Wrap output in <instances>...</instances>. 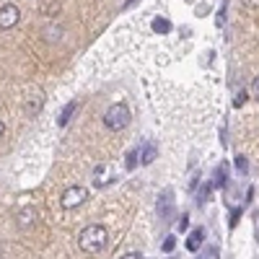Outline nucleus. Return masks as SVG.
I'll return each mask as SVG.
<instances>
[{
    "label": "nucleus",
    "instance_id": "15",
    "mask_svg": "<svg viewBox=\"0 0 259 259\" xmlns=\"http://www.w3.org/2000/svg\"><path fill=\"white\" fill-rule=\"evenodd\" d=\"M135 166H138V150H130V153H127V168L133 171Z\"/></svg>",
    "mask_w": 259,
    "mask_h": 259
},
{
    "label": "nucleus",
    "instance_id": "19",
    "mask_svg": "<svg viewBox=\"0 0 259 259\" xmlns=\"http://www.w3.org/2000/svg\"><path fill=\"white\" fill-rule=\"evenodd\" d=\"M200 259H221V256H218V249H207Z\"/></svg>",
    "mask_w": 259,
    "mask_h": 259
},
{
    "label": "nucleus",
    "instance_id": "14",
    "mask_svg": "<svg viewBox=\"0 0 259 259\" xmlns=\"http://www.w3.org/2000/svg\"><path fill=\"white\" fill-rule=\"evenodd\" d=\"M174 246H177V236H166V241H163V251H166V254H171V251H174Z\"/></svg>",
    "mask_w": 259,
    "mask_h": 259
},
{
    "label": "nucleus",
    "instance_id": "12",
    "mask_svg": "<svg viewBox=\"0 0 259 259\" xmlns=\"http://www.w3.org/2000/svg\"><path fill=\"white\" fill-rule=\"evenodd\" d=\"M153 31L156 34H168L171 31V21L168 18H156L153 21Z\"/></svg>",
    "mask_w": 259,
    "mask_h": 259
},
{
    "label": "nucleus",
    "instance_id": "24",
    "mask_svg": "<svg viewBox=\"0 0 259 259\" xmlns=\"http://www.w3.org/2000/svg\"><path fill=\"white\" fill-rule=\"evenodd\" d=\"M135 3V0H127V3H124V8H130V6H133Z\"/></svg>",
    "mask_w": 259,
    "mask_h": 259
},
{
    "label": "nucleus",
    "instance_id": "17",
    "mask_svg": "<svg viewBox=\"0 0 259 259\" xmlns=\"http://www.w3.org/2000/svg\"><path fill=\"white\" fill-rule=\"evenodd\" d=\"M246 99H249V94H246V91H239V94H236V99H233V106L239 109V106H244Z\"/></svg>",
    "mask_w": 259,
    "mask_h": 259
},
{
    "label": "nucleus",
    "instance_id": "18",
    "mask_svg": "<svg viewBox=\"0 0 259 259\" xmlns=\"http://www.w3.org/2000/svg\"><path fill=\"white\" fill-rule=\"evenodd\" d=\"M177 228H179V231H187V228H189V215H187V212H184V215H182V218H179V223H177Z\"/></svg>",
    "mask_w": 259,
    "mask_h": 259
},
{
    "label": "nucleus",
    "instance_id": "10",
    "mask_svg": "<svg viewBox=\"0 0 259 259\" xmlns=\"http://www.w3.org/2000/svg\"><path fill=\"white\" fill-rule=\"evenodd\" d=\"M78 112V101H70L68 106H65V109H62V114H60V119H57V124L60 127H65V124H68L70 122V117Z\"/></svg>",
    "mask_w": 259,
    "mask_h": 259
},
{
    "label": "nucleus",
    "instance_id": "23",
    "mask_svg": "<svg viewBox=\"0 0 259 259\" xmlns=\"http://www.w3.org/2000/svg\"><path fill=\"white\" fill-rule=\"evenodd\" d=\"M3 133H6V124H3V122H0V135H3Z\"/></svg>",
    "mask_w": 259,
    "mask_h": 259
},
{
    "label": "nucleus",
    "instance_id": "3",
    "mask_svg": "<svg viewBox=\"0 0 259 259\" xmlns=\"http://www.w3.org/2000/svg\"><path fill=\"white\" fill-rule=\"evenodd\" d=\"M85 200H89V192H85L83 187H68V189L62 192V197H60V205L65 210H73V207L83 205Z\"/></svg>",
    "mask_w": 259,
    "mask_h": 259
},
{
    "label": "nucleus",
    "instance_id": "5",
    "mask_svg": "<svg viewBox=\"0 0 259 259\" xmlns=\"http://www.w3.org/2000/svg\"><path fill=\"white\" fill-rule=\"evenodd\" d=\"M156 156H158V148H156L153 140H145V143L138 148V158H140L143 166H150V163L156 161Z\"/></svg>",
    "mask_w": 259,
    "mask_h": 259
},
{
    "label": "nucleus",
    "instance_id": "7",
    "mask_svg": "<svg viewBox=\"0 0 259 259\" xmlns=\"http://www.w3.org/2000/svg\"><path fill=\"white\" fill-rule=\"evenodd\" d=\"M16 223H21V226H31V223H36V207H31V205L21 207V210L16 212Z\"/></svg>",
    "mask_w": 259,
    "mask_h": 259
},
{
    "label": "nucleus",
    "instance_id": "4",
    "mask_svg": "<svg viewBox=\"0 0 259 259\" xmlns=\"http://www.w3.org/2000/svg\"><path fill=\"white\" fill-rule=\"evenodd\" d=\"M18 18H21L18 6H13V3L3 6V8H0V29H11V26H16V24H18Z\"/></svg>",
    "mask_w": 259,
    "mask_h": 259
},
{
    "label": "nucleus",
    "instance_id": "20",
    "mask_svg": "<svg viewBox=\"0 0 259 259\" xmlns=\"http://www.w3.org/2000/svg\"><path fill=\"white\" fill-rule=\"evenodd\" d=\"M251 94L259 99V75H256V78H254V83H251Z\"/></svg>",
    "mask_w": 259,
    "mask_h": 259
},
{
    "label": "nucleus",
    "instance_id": "9",
    "mask_svg": "<svg viewBox=\"0 0 259 259\" xmlns=\"http://www.w3.org/2000/svg\"><path fill=\"white\" fill-rule=\"evenodd\" d=\"M94 184L96 187H106V184H109L112 182V171H109V166H99L96 171H94Z\"/></svg>",
    "mask_w": 259,
    "mask_h": 259
},
{
    "label": "nucleus",
    "instance_id": "1",
    "mask_svg": "<svg viewBox=\"0 0 259 259\" xmlns=\"http://www.w3.org/2000/svg\"><path fill=\"white\" fill-rule=\"evenodd\" d=\"M106 241H109V233H106L104 226L94 223V226H85L80 233H78V246L85 251V254H99Z\"/></svg>",
    "mask_w": 259,
    "mask_h": 259
},
{
    "label": "nucleus",
    "instance_id": "22",
    "mask_svg": "<svg viewBox=\"0 0 259 259\" xmlns=\"http://www.w3.org/2000/svg\"><path fill=\"white\" fill-rule=\"evenodd\" d=\"M246 8H259V0H241Z\"/></svg>",
    "mask_w": 259,
    "mask_h": 259
},
{
    "label": "nucleus",
    "instance_id": "21",
    "mask_svg": "<svg viewBox=\"0 0 259 259\" xmlns=\"http://www.w3.org/2000/svg\"><path fill=\"white\" fill-rule=\"evenodd\" d=\"M119 259H143V256H140L138 251H130V254H122Z\"/></svg>",
    "mask_w": 259,
    "mask_h": 259
},
{
    "label": "nucleus",
    "instance_id": "16",
    "mask_svg": "<svg viewBox=\"0 0 259 259\" xmlns=\"http://www.w3.org/2000/svg\"><path fill=\"white\" fill-rule=\"evenodd\" d=\"M236 168H239V174H246L249 163H246V158H244V156H236Z\"/></svg>",
    "mask_w": 259,
    "mask_h": 259
},
{
    "label": "nucleus",
    "instance_id": "2",
    "mask_svg": "<svg viewBox=\"0 0 259 259\" xmlns=\"http://www.w3.org/2000/svg\"><path fill=\"white\" fill-rule=\"evenodd\" d=\"M130 109H127V104H112L109 109H106V114H104V124L109 127V130H114V133H119V130H124L127 124H130Z\"/></svg>",
    "mask_w": 259,
    "mask_h": 259
},
{
    "label": "nucleus",
    "instance_id": "13",
    "mask_svg": "<svg viewBox=\"0 0 259 259\" xmlns=\"http://www.w3.org/2000/svg\"><path fill=\"white\" fill-rule=\"evenodd\" d=\"M210 192H212V184H205L200 192H197V202L202 205V202H207V197H210Z\"/></svg>",
    "mask_w": 259,
    "mask_h": 259
},
{
    "label": "nucleus",
    "instance_id": "6",
    "mask_svg": "<svg viewBox=\"0 0 259 259\" xmlns=\"http://www.w3.org/2000/svg\"><path fill=\"white\" fill-rule=\"evenodd\" d=\"M171 200H174V192H171V189H166L158 197V212H161L163 221H168L171 215H174V202H171Z\"/></svg>",
    "mask_w": 259,
    "mask_h": 259
},
{
    "label": "nucleus",
    "instance_id": "11",
    "mask_svg": "<svg viewBox=\"0 0 259 259\" xmlns=\"http://www.w3.org/2000/svg\"><path fill=\"white\" fill-rule=\"evenodd\" d=\"M226 179H228L226 166H218V168H215V179H212L210 184H212V187H226Z\"/></svg>",
    "mask_w": 259,
    "mask_h": 259
},
{
    "label": "nucleus",
    "instance_id": "8",
    "mask_svg": "<svg viewBox=\"0 0 259 259\" xmlns=\"http://www.w3.org/2000/svg\"><path fill=\"white\" fill-rule=\"evenodd\" d=\"M202 241H205V228H194L192 233H189V239H187V251H200V246H202Z\"/></svg>",
    "mask_w": 259,
    "mask_h": 259
}]
</instances>
